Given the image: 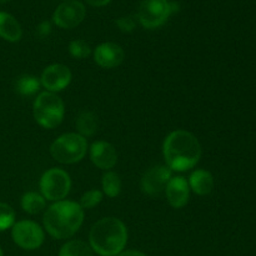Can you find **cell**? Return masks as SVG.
<instances>
[{
	"label": "cell",
	"instance_id": "cell-13",
	"mask_svg": "<svg viewBox=\"0 0 256 256\" xmlns=\"http://www.w3.org/2000/svg\"><path fill=\"white\" fill-rule=\"evenodd\" d=\"M89 156L92 164L104 172H109L118 164L116 149L114 145L104 140H98L90 145Z\"/></svg>",
	"mask_w": 256,
	"mask_h": 256
},
{
	"label": "cell",
	"instance_id": "cell-14",
	"mask_svg": "<svg viewBox=\"0 0 256 256\" xmlns=\"http://www.w3.org/2000/svg\"><path fill=\"white\" fill-rule=\"evenodd\" d=\"M190 188L188 184V179L184 176H172L165 188L168 202L174 209H182L189 202Z\"/></svg>",
	"mask_w": 256,
	"mask_h": 256
},
{
	"label": "cell",
	"instance_id": "cell-4",
	"mask_svg": "<svg viewBox=\"0 0 256 256\" xmlns=\"http://www.w3.org/2000/svg\"><path fill=\"white\" fill-rule=\"evenodd\" d=\"M32 115L38 124L44 129H55L65 116V104L55 92H42L32 102Z\"/></svg>",
	"mask_w": 256,
	"mask_h": 256
},
{
	"label": "cell",
	"instance_id": "cell-2",
	"mask_svg": "<svg viewBox=\"0 0 256 256\" xmlns=\"http://www.w3.org/2000/svg\"><path fill=\"white\" fill-rule=\"evenodd\" d=\"M85 212L79 202L60 200L50 205L44 212V230L56 240H65L78 232L84 222Z\"/></svg>",
	"mask_w": 256,
	"mask_h": 256
},
{
	"label": "cell",
	"instance_id": "cell-24",
	"mask_svg": "<svg viewBox=\"0 0 256 256\" xmlns=\"http://www.w3.org/2000/svg\"><path fill=\"white\" fill-rule=\"evenodd\" d=\"M15 224V212L6 202H0V232L12 229Z\"/></svg>",
	"mask_w": 256,
	"mask_h": 256
},
{
	"label": "cell",
	"instance_id": "cell-6",
	"mask_svg": "<svg viewBox=\"0 0 256 256\" xmlns=\"http://www.w3.org/2000/svg\"><path fill=\"white\" fill-rule=\"evenodd\" d=\"M39 188L40 194L46 202H56L65 200L72 189V178L62 168H52L42 175Z\"/></svg>",
	"mask_w": 256,
	"mask_h": 256
},
{
	"label": "cell",
	"instance_id": "cell-19",
	"mask_svg": "<svg viewBox=\"0 0 256 256\" xmlns=\"http://www.w3.org/2000/svg\"><path fill=\"white\" fill-rule=\"evenodd\" d=\"M58 256H94V252L88 242L74 239L60 248Z\"/></svg>",
	"mask_w": 256,
	"mask_h": 256
},
{
	"label": "cell",
	"instance_id": "cell-28",
	"mask_svg": "<svg viewBox=\"0 0 256 256\" xmlns=\"http://www.w3.org/2000/svg\"><path fill=\"white\" fill-rule=\"evenodd\" d=\"M118 256H146V255L142 252H138V250H124V252H120Z\"/></svg>",
	"mask_w": 256,
	"mask_h": 256
},
{
	"label": "cell",
	"instance_id": "cell-7",
	"mask_svg": "<svg viewBox=\"0 0 256 256\" xmlns=\"http://www.w3.org/2000/svg\"><path fill=\"white\" fill-rule=\"evenodd\" d=\"M12 239L22 250L32 252L44 244L45 232L32 220H20L12 226Z\"/></svg>",
	"mask_w": 256,
	"mask_h": 256
},
{
	"label": "cell",
	"instance_id": "cell-15",
	"mask_svg": "<svg viewBox=\"0 0 256 256\" xmlns=\"http://www.w3.org/2000/svg\"><path fill=\"white\" fill-rule=\"evenodd\" d=\"M188 184H189L190 190L194 194L204 196V195L210 194L212 192L215 182L212 172L205 169H196L190 174Z\"/></svg>",
	"mask_w": 256,
	"mask_h": 256
},
{
	"label": "cell",
	"instance_id": "cell-18",
	"mask_svg": "<svg viewBox=\"0 0 256 256\" xmlns=\"http://www.w3.org/2000/svg\"><path fill=\"white\" fill-rule=\"evenodd\" d=\"M20 205L26 214L36 215L46 209V200L40 192H28L22 196Z\"/></svg>",
	"mask_w": 256,
	"mask_h": 256
},
{
	"label": "cell",
	"instance_id": "cell-30",
	"mask_svg": "<svg viewBox=\"0 0 256 256\" xmlns=\"http://www.w3.org/2000/svg\"><path fill=\"white\" fill-rule=\"evenodd\" d=\"M0 256H4V252H2V248H0Z\"/></svg>",
	"mask_w": 256,
	"mask_h": 256
},
{
	"label": "cell",
	"instance_id": "cell-11",
	"mask_svg": "<svg viewBox=\"0 0 256 256\" xmlns=\"http://www.w3.org/2000/svg\"><path fill=\"white\" fill-rule=\"evenodd\" d=\"M72 79V70L65 64H52L44 69L40 76V84L46 92H59L66 89Z\"/></svg>",
	"mask_w": 256,
	"mask_h": 256
},
{
	"label": "cell",
	"instance_id": "cell-10",
	"mask_svg": "<svg viewBox=\"0 0 256 256\" xmlns=\"http://www.w3.org/2000/svg\"><path fill=\"white\" fill-rule=\"evenodd\" d=\"M86 15L84 4L79 0H69L60 4L52 14V22L62 29H74L82 22Z\"/></svg>",
	"mask_w": 256,
	"mask_h": 256
},
{
	"label": "cell",
	"instance_id": "cell-29",
	"mask_svg": "<svg viewBox=\"0 0 256 256\" xmlns=\"http://www.w3.org/2000/svg\"><path fill=\"white\" fill-rule=\"evenodd\" d=\"M8 2H10V0H0V4H5Z\"/></svg>",
	"mask_w": 256,
	"mask_h": 256
},
{
	"label": "cell",
	"instance_id": "cell-5",
	"mask_svg": "<svg viewBox=\"0 0 256 256\" xmlns=\"http://www.w3.org/2000/svg\"><path fill=\"white\" fill-rule=\"evenodd\" d=\"M88 148V140L84 136L78 132H65L50 145V154L60 164H76L84 159Z\"/></svg>",
	"mask_w": 256,
	"mask_h": 256
},
{
	"label": "cell",
	"instance_id": "cell-3",
	"mask_svg": "<svg viewBox=\"0 0 256 256\" xmlns=\"http://www.w3.org/2000/svg\"><path fill=\"white\" fill-rule=\"evenodd\" d=\"M128 228L114 216L102 218L92 226L89 245L100 256H118L128 244Z\"/></svg>",
	"mask_w": 256,
	"mask_h": 256
},
{
	"label": "cell",
	"instance_id": "cell-27",
	"mask_svg": "<svg viewBox=\"0 0 256 256\" xmlns=\"http://www.w3.org/2000/svg\"><path fill=\"white\" fill-rule=\"evenodd\" d=\"M89 5L92 6H105V5L109 4L112 0H85Z\"/></svg>",
	"mask_w": 256,
	"mask_h": 256
},
{
	"label": "cell",
	"instance_id": "cell-23",
	"mask_svg": "<svg viewBox=\"0 0 256 256\" xmlns=\"http://www.w3.org/2000/svg\"><path fill=\"white\" fill-rule=\"evenodd\" d=\"M102 199H104L102 192H100L98 189H92L82 194V196L80 198L79 205L84 210H89L95 208L96 205H99L102 202Z\"/></svg>",
	"mask_w": 256,
	"mask_h": 256
},
{
	"label": "cell",
	"instance_id": "cell-9",
	"mask_svg": "<svg viewBox=\"0 0 256 256\" xmlns=\"http://www.w3.org/2000/svg\"><path fill=\"white\" fill-rule=\"evenodd\" d=\"M172 178V172L166 165H154L144 172L140 180L142 192L150 198L160 196L165 192V188Z\"/></svg>",
	"mask_w": 256,
	"mask_h": 256
},
{
	"label": "cell",
	"instance_id": "cell-20",
	"mask_svg": "<svg viewBox=\"0 0 256 256\" xmlns=\"http://www.w3.org/2000/svg\"><path fill=\"white\" fill-rule=\"evenodd\" d=\"M102 194H105L109 198H116L119 196L122 192V179L119 175L115 172H105L102 178Z\"/></svg>",
	"mask_w": 256,
	"mask_h": 256
},
{
	"label": "cell",
	"instance_id": "cell-25",
	"mask_svg": "<svg viewBox=\"0 0 256 256\" xmlns=\"http://www.w3.org/2000/svg\"><path fill=\"white\" fill-rule=\"evenodd\" d=\"M115 24L118 25L120 30L122 32H134L135 26H136V22L132 19V16H124V18H119V19L115 22Z\"/></svg>",
	"mask_w": 256,
	"mask_h": 256
},
{
	"label": "cell",
	"instance_id": "cell-8",
	"mask_svg": "<svg viewBox=\"0 0 256 256\" xmlns=\"http://www.w3.org/2000/svg\"><path fill=\"white\" fill-rule=\"evenodd\" d=\"M172 12L168 0H144L138 10V20L145 29H156L166 22Z\"/></svg>",
	"mask_w": 256,
	"mask_h": 256
},
{
	"label": "cell",
	"instance_id": "cell-1",
	"mask_svg": "<svg viewBox=\"0 0 256 256\" xmlns=\"http://www.w3.org/2000/svg\"><path fill=\"white\" fill-rule=\"evenodd\" d=\"M202 154L199 139L188 130H174L168 134L162 142L165 165L172 172H184L194 169L202 159Z\"/></svg>",
	"mask_w": 256,
	"mask_h": 256
},
{
	"label": "cell",
	"instance_id": "cell-21",
	"mask_svg": "<svg viewBox=\"0 0 256 256\" xmlns=\"http://www.w3.org/2000/svg\"><path fill=\"white\" fill-rule=\"evenodd\" d=\"M40 86H42L40 79H38L34 75H22L15 82V90L20 95H24V96H30V95L36 94L39 92Z\"/></svg>",
	"mask_w": 256,
	"mask_h": 256
},
{
	"label": "cell",
	"instance_id": "cell-12",
	"mask_svg": "<svg viewBox=\"0 0 256 256\" xmlns=\"http://www.w3.org/2000/svg\"><path fill=\"white\" fill-rule=\"evenodd\" d=\"M92 56L95 64L102 69H114L122 64L125 59V52L116 42H106L95 48Z\"/></svg>",
	"mask_w": 256,
	"mask_h": 256
},
{
	"label": "cell",
	"instance_id": "cell-31",
	"mask_svg": "<svg viewBox=\"0 0 256 256\" xmlns=\"http://www.w3.org/2000/svg\"><path fill=\"white\" fill-rule=\"evenodd\" d=\"M62 2H69V0H62Z\"/></svg>",
	"mask_w": 256,
	"mask_h": 256
},
{
	"label": "cell",
	"instance_id": "cell-16",
	"mask_svg": "<svg viewBox=\"0 0 256 256\" xmlns=\"http://www.w3.org/2000/svg\"><path fill=\"white\" fill-rule=\"evenodd\" d=\"M22 36V25L12 14L0 12V38L9 42H18Z\"/></svg>",
	"mask_w": 256,
	"mask_h": 256
},
{
	"label": "cell",
	"instance_id": "cell-17",
	"mask_svg": "<svg viewBox=\"0 0 256 256\" xmlns=\"http://www.w3.org/2000/svg\"><path fill=\"white\" fill-rule=\"evenodd\" d=\"M75 128H76V132L80 134L82 136L86 138L92 136V135L96 134L98 128H99V122H98V118L94 112H82L76 118V122H75Z\"/></svg>",
	"mask_w": 256,
	"mask_h": 256
},
{
	"label": "cell",
	"instance_id": "cell-22",
	"mask_svg": "<svg viewBox=\"0 0 256 256\" xmlns=\"http://www.w3.org/2000/svg\"><path fill=\"white\" fill-rule=\"evenodd\" d=\"M69 52L72 58L75 59H86L90 54H92V48L88 44L85 40L75 39L69 42Z\"/></svg>",
	"mask_w": 256,
	"mask_h": 256
},
{
	"label": "cell",
	"instance_id": "cell-26",
	"mask_svg": "<svg viewBox=\"0 0 256 256\" xmlns=\"http://www.w3.org/2000/svg\"><path fill=\"white\" fill-rule=\"evenodd\" d=\"M50 29H52V26H50V22H44L39 25V28H38V32H39L42 35H46L50 32Z\"/></svg>",
	"mask_w": 256,
	"mask_h": 256
}]
</instances>
